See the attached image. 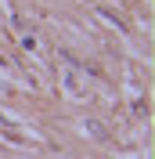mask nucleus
<instances>
[{
  "label": "nucleus",
  "instance_id": "f257e3e1",
  "mask_svg": "<svg viewBox=\"0 0 155 159\" xmlns=\"http://www.w3.org/2000/svg\"><path fill=\"white\" fill-rule=\"evenodd\" d=\"M87 130H90V134H94L97 141H105V138H108V134H105V127H101L97 119H87Z\"/></svg>",
  "mask_w": 155,
  "mask_h": 159
}]
</instances>
